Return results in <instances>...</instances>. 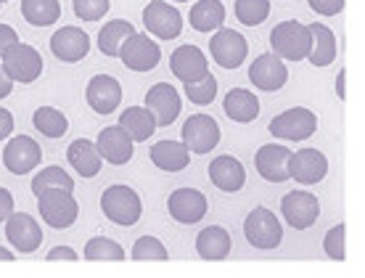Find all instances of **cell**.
I'll return each mask as SVG.
<instances>
[{"mask_svg":"<svg viewBox=\"0 0 365 278\" xmlns=\"http://www.w3.org/2000/svg\"><path fill=\"white\" fill-rule=\"evenodd\" d=\"M32 125H35V130H40L46 138H61V135H66V130H69L66 117L56 109V106H40V109L32 114Z\"/></svg>","mask_w":365,"mask_h":278,"instance_id":"cell-34","label":"cell"},{"mask_svg":"<svg viewBox=\"0 0 365 278\" xmlns=\"http://www.w3.org/2000/svg\"><path fill=\"white\" fill-rule=\"evenodd\" d=\"M101 210L117 225H135L143 215V204L140 196L130 188V185H109L103 196H101Z\"/></svg>","mask_w":365,"mask_h":278,"instance_id":"cell-1","label":"cell"},{"mask_svg":"<svg viewBox=\"0 0 365 278\" xmlns=\"http://www.w3.org/2000/svg\"><path fill=\"white\" fill-rule=\"evenodd\" d=\"M0 259H3V262H14V254H11L6 247H0Z\"/></svg>","mask_w":365,"mask_h":278,"instance_id":"cell-48","label":"cell"},{"mask_svg":"<svg viewBox=\"0 0 365 278\" xmlns=\"http://www.w3.org/2000/svg\"><path fill=\"white\" fill-rule=\"evenodd\" d=\"M6 239L16 252L29 254L43 244V231L35 222V217H29L27 212H11L6 220Z\"/></svg>","mask_w":365,"mask_h":278,"instance_id":"cell-13","label":"cell"},{"mask_svg":"<svg viewBox=\"0 0 365 278\" xmlns=\"http://www.w3.org/2000/svg\"><path fill=\"white\" fill-rule=\"evenodd\" d=\"M119 128L125 130L130 138H133V143H140V140H148L151 135H154L156 120L146 106H130V109L122 111V117H119Z\"/></svg>","mask_w":365,"mask_h":278,"instance_id":"cell-27","label":"cell"},{"mask_svg":"<svg viewBox=\"0 0 365 278\" xmlns=\"http://www.w3.org/2000/svg\"><path fill=\"white\" fill-rule=\"evenodd\" d=\"M21 14L32 27H51L61 19L58 0H21Z\"/></svg>","mask_w":365,"mask_h":278,"instance_id":"cell-32","label":"cell"},{"mask_svg":"<svg viewBox=\"0 0 365 278\" xmlns=\"http://www.w3.org/2000/svg\"><path fill=\"white\" fill-rule=\"evenodd\" d=\"M178 3H188V0H178Z\"/></svg>","mask_w":365,"mask_h":278,"instance_id":"cell-49","label":"cell"},{"mask_svg":"<svg viewBox=\"0 0 365 278\" xmlns=\"http://www.w3.org/2000/svg\"><path fill=\"white\" fill-rule=\"evenodd\" d=\"M188 21L196 32H215L225 21V6L220 0H199L191 9Z\"/></svg>","mask_w":365,"mask_h":278,"instance_id":"cell-30","label":"cell"},{"mask_svg":"<svg viewBox=\"0 0 365 278\" xmlns=\"http://www.w3.org/2000/svg\"><path fill=\"white\" fill-rule=\"evenodd\" d=\"M19 43V35L14 32V27H9V24H0V56L6 53L11 46H16Z\"/></svg>","mask_w":365,"mask_h":278,"instance_id":"cell-42","label":"cell"},{"mask_svg":"<svg viewBox=\"0 0 365 278\" xmlns=\"http://www.w3.org/2000/svg\"><path fill=\"white\" fill-rule=\"evenodd\" d=\"M117 58H122V64L133 69V72H151L159 64L162 51L146 32H135V35L128 37V43L122 46Z\"/></svg>","mask_w":365,"mask_h":278,"instance_id":"cell-8","label":"cell"},{"mask_svg":"<svg viewBox=\"0 0 365 278\" xmlns=\"http://www.w3.org/2000/svg\"><path fill=\"white\" fill-rule=\"evenodd\" d=\"M83 257L91 259V262H101V259H114V262H122V259H125V249L119 247L117 241L98 236V239H91L88 244H85Z\"/></svg>","mask_w":365,"mask_h":278,"instance_id":"cell-35","label":"cell"},{"mask_svg":"<svg viewBox=\"0 0 365 278\" xmlns=\"http://www.w3.org/2000/svg\"><path fill=\"white\" fill-rule=\"evenodd\" d=\"M135 35V29L130 21L125 19H114L109 24H103V29L98 32V48L103 56H111V58H117L122 46L128 43V37Z\"/></svg>","mask_w":365,"mask_h":278,"instance_id":"cell-31","label":"cell"},{"mask_svg":"<svg viewBox=\"0 0 365 278\" xmlns=\"http://www.w3.org/2000/svg\"><path fill=\"white\" fill-rule=\"evenodd\" d=\"M210 177L220 191L236 194V191H241V185L247 183V170H244V165L236 157H217L212 159Z\"/></svg>","mask_w":365,"mask_h":278,"instance_id":"cell-23","label":"cell"},{"mask_svg":"<svg viewBox=\"0 0 365 278\" xmlns=\"http://www.w3.org/2000/svg\"><path fill=\"white\" fill-rule=\"evenodd\" d=\"M143 24L151 35L159 40H175L182 32V16L180 11L165 3V0H151L143 11Z\"/></svg>","mask_w":365,"mask_h":278,"instance_id":"cell-12","label":"cell"},{"mask_svg":"<svg viewBox=\"0 0 365 278\" xmlns=\"http://www.w3.org/2000/svg\"><path fill=\"white\" fill-rule=\"evenodd\" d=\"M48 262H58V259H69V262H77L80 259V254L72 249V247H53L51 249V254H48Z\"/></svg>","mask_w":365,"mask_h":278,"instance_id":"cell-43","label":"cell"},{"mask_svg":"<svg viewBox=\"0 0 365 278\" xmlns=\"http://www.w3.org/2000/svg\"><path fill=\"white\" fill-rule=\"evenodd\" d=\"M66 159L83 177H96L101 173V154L93 140L77 138L66 148Z\"/></svg>","mask_w":365,"mask_h":278,"instance_id":"cell-28","label":"cell"},{"mask_svg":"<svg viewBox=\"0 0 365 278\" xmlns=\"http://www.w3.org/2000/svg\"><path fill=\"white\" fill-rule=\"evenodd\" d=\"M72 6L77 19H83V21H98L111 9L109 0H72Z\"/></svg>","mask_w":365,"mask_h":278,"instance_id":"cell-40","label":"cell"},{"mask_svg":"<svg viewBox=\"0 0 365 278\" xmlns=\"http://www.w3.org/2000/svg\"><path fill=\"white\" fill-rule=\"evenodd\" d=\"M220 143V125L210 114H193L182 125V146L193 154H210Z\"/></svg>","mask_w":365,"mask_h":278,"instance_id":"cell-9","label":"cell"},{"mask_svg":"<svg viewBox=\"0 0 365 278\" xmlns=\"http://www.w3.org/2000/svg\"><path fill=\"white\" fill-rule=\"evenodd\" d=\"M11 91H14V83H11L9 74L3 72V66H0V98H6V96H11Z\"/></svg>","mask_w":365,"mask_h":278,"instance_id":"cell-46","label":"cell"},{"mask_svg":"<svg viewBox=\"0 0 365 278\" xmlns=\"http://www.w3.org/2000/svg\"><path fill=\"white\" fill-rule=\"evenodd\" d=\"M210 51H212V58L222 69H238V66L244 64V58H247L249 46H247V37L241 35V32L220 27L215 32V37H212Z\"/></svg>","mask_w":365,"mask_h":278,"instance_id":"cell-11","label":"cell"},{"mask_svg":"<svg viewBox=\"0 0 365 278\" xmlns=\"http://www.w3.org/2000/svg\"><path fill=\"white\" fill-rule=\"evenodd\" d=\"M222 111L228 114V120L233 122H252L257 120V114H259V101H257L255 93L244 91V88H233V91L225 96V101H222Z\"/></svg>","mask_w":365,"mask_h":278,"instance_id":"cell-29","label":"cell"},{"mask_svg":"<svg viewBox=\"0 0 365 278\" xmlns=\"http://www.w3.org/2000/svg\"><path fill=\"white\" fill-rule=\"evenodd\" d=\"M344 85H347V69H341V72H339V80H336V96L341 98V101L347 98V88H344Z\"/></svg>","mask_w":365,"mask_h":278,"instance_id":"cell-47","label":"cell"},{"mask_svg":"<svg viewBox=\"0 0 365 278\" xmlns=\"http://www.w3.org/2000/svg\"><path fill=\"white\" fill-rule=\"evenodd\" d=\"M3 58V72L9 74L11 83H35L37 77L43 74V56L37 53L35 48L27 46V43H16L11 46L6 53L0 56Z\"/></svg>","mask_w":365,"mask_h":278,"instance_id":"cell-2","label":"cell"},{"mask_svg":"<svg viewBox=\"0 0 365 278\" xmlns=\"http://www.w3.org/2000/svg\"><path fill=\"white\" fill-rule=\"evenodd\" d=\"M51 51L64 64L83 61L85 56H88V51H91V37L80 27H61L51 37Z\"/></svg>","mask_w":365,"mask_h":278,"instance_id":"cell-17","label":"cell"},{"mask_svg":"<svg viewBox=\"0 0 365 278\" xmlns=\"http://www.w3.org/2000/svg\"><path fill=\"white\" fill-rule=\"evenodd\" d=\"M329 173V159L320 154L318 148H299L289 159V177H294L302 185L320 183Z\"/></svg>","mask_w":365,"mask_h":278,"instance_id":"cell-14","label":"cell"},{"mask_svg":"<svg viewBox=\"0 0 365 278\" xmlns=\"http://www.w3.org/2000/svg\"><path fill=\"white\" fill-rule=\"evenodd\" d=\"M267 130L281 140H307L318 130V117L310 109H286L270 120Z\"/></svg>","mask_w":365,"mask_h":278,"instance_id":"cell-5","label":"cell"},{"mask_svg":"<svg viewBox=\"0 0 365 278\" xmlns=\"http://www.w3.org/2000/svg\"><path fill=\"white\" fill-rule=\"evenodd\" d=\"M0 6H3V0H0Z\"/></svg>","mask_w":365,"mask_h":278,"instance_id":"cell-50","label":"cell"},{"mask_svg":"<svg viewBox=\"0 0 365 278\" xmlns=\"http://www.w3.org/2000/svg\"><path fill=\"white\" fill-rule=\"evenodd\" d=\"M3 3H6V0H3Z\"/></svg>","mask_w":365,"mask_h":278,"instance_id":"cell-51","label":"cell"},{"mask_svg":"<svg viewBox=\"0 0 365 278\" xmlns=\"http://www.w3.org/2000/svg\"><path fill=\"white\" fill-rule=\"evenodd\" d=\"M230 247H233L230 233L225 228H220V225H210V228H204L196 236V252L204 259H212V262H220V259L228 257Z\"/></svg>","mask_w":365,"mask_h":278,"instance_id":"cell-26","label":"cell"},{"mask_svg":"<svg viewBox=\"0 0 365 278\" xmlns=\"http://www.w3.org/2000/svg\"><path fill=\"white\" fill-rule=\"evenodd\" d=\"M11 130H14V117H11V111L0 109V140L9 138Z\"/></svg>","mask_w":365,"mask_h":278,"instance_id":"cell-45","label":"cell"},{"mask_svg":"<svg viewBox=\"0 0 365 278\" xmlns=\"http://www.w3.org/2000/svg\"><path fill=\"white\" fill-rule=\"evenodd\" d=\"M344 233H347V225L339 222V225L329 228L326 239H323V249H326V254H329L331 259H336V262H341V259L347 257V241H344Z\"/></svg>","mask_w":365,"mask_h":278,"instance_id":"cell-39","label":"cell"},{"mask_svg":"<svg viewBox=\"0 0 365 278\" xmlns=\"http://www.w3.org/2000/svg\"><path fill=\"white\" fill-rule=\"evenodd\" d=\"M170 69L180 80L182 85L196 83L204 74H210V64H207V56L201 53V48L196 46H180L170 56Z\"/></svg>","mask_w":365,"mask_h":278,"instance_id":"cell-19","label":"cell"},{"mask_svg":"<svg viewBox=\"0 0 365 278\" xmlns=\"http://www.w3.org/2000/svg\"><path fill=\"white\" fill-rule=\"evenodd\" d=\"M133 146H135L133 138L119 125L103 128L98 133V140H96L101 159H106L109 165H128L130 159H133Z\"/></svg>","mask_w":365,"mask_h":278,"instance_id":"cell-20","label":"cell"},{"mask_svg":"<svg viewBox=\"0 0 365 278\" xmlns=\"http://www.w3.org/2000/svg\"><path fill=\"white\" fill-rule=\"evenodd\" d=\"M249 80H252V85H257L259 91L275 93L286 85L289 69L283 64V58H278L275 53H262V56H257L252 69H249Z\"/></svg>","mask_w":365,"mask_h":278,"instance_id":"cell-16","label":"cell"},{"mask_svg":"<svg viewBox=\"0 0 365 278\" xmlns=\"http://www.w3.org/2000/svg\"><path fill=\"white\" fill-rule=\"evenodd\" d=\"M146 109L154 114L156 128H167L178 120L180 114V96L173 85L167 83H156L151 91L146 93Z\"/></svg>","mask_w":365,"mask_h":278,"instance_id":"cell-18","label":"cell"},{"mask_svg":"<svg viewBox=\"0 0 365 278\" xmlns=\"http://www.w3.org/2000/svg\"><path fill=\"white\" fill-rule=\"evenodd\" d=\"M207 196L196 191V188H178L167 199V210L173 215V220L182 222V225H193L207 215Z\"/></svg>","mask_w":365,"mask_h":278,"instance_id":"cell-15","label":"cell"},{"mask_svg":"<svg viewBox=\"0 0 365 278\" xmlns=\"http://www.w3.org/2000/svg\"><path fill=\"white\" fill-rule=\"evenodd\" d=\"M40 159H43V148L37 146V140L29 138V135H16V138H11L6 143V148H3V165L14 175H27V173H32L40 165Z\"/></svg>","mask_w":365,"mask_h":278,"instance_id":"cell-10","label":"cell"},{"mask_svg":"<svg viewBox=\"0 0 365 278\" xmlns=\"http://www.w3.org/2000/svg\"><path fill=\"white\" fill-rule=\"evenodd\" d=\"M133 259L143 262V259H159V262H167L170 254H167V247L154 236H140V239L133 244Z\"/></svg>","mask_w":365,"mask_h":278,"instance_id":"cell-37","label":"cell"},{"mask_svg":"<svg viewBox=\"0 0 365 278\" xmlns=\"http://www.w3.org/2000/svg\"><path fill=\"white\" fill-rule=\"evenodd\" d=\"M270 46L278 58L286 61H302L310 51V32L299 21H281L270 32Z\"/></svg>","mask_w":365,"mask_h":278,"instance_id":"cell-3","label":"cell"},{"mask_svg":"<svg viewBox=\"0 0 365 278\" xmlns=\"http://www.w3.org/2000/svg\"><path fill=\"white\" fill-rule=\"evenodd\" d=\"M244 236L257 249H275L283 239L281 220L270 210H265V207H257L244 220Z\"/></svg>","mask_w":365,"mask_h":278,"instance_id":"cell-4","label":"cell"},{"mask_svg":"<svg viewBox=\"0 0 365 278\" xmlns=\"http://www.w3.org/2000/svg\"><path fill=\"white\" fill-rule=\"evenodd\" d=\"M11 212H14V196H11V191L0 188V222L9 220Z\"/></svg>","mask_w":365,"mask_h":278,"instance_id":"cell-44","label":"cell"},{"mask_svg":"<svg viewBox=\"0 0 365 278\" xmlns=\"http://www.w3.org/2000/svg\"><path fill=\"white\" fill-rule=\"evenodd\" d=\"M185 96H188V101L199 103V106H207V103H212L215 96H217V80H215L212 74H204L201 80L185 85Z\"/></svg>","mask_w":365,"mask_h":278,"instance_id":"cell-38","label":"cell"},{"mask_svg":"<svg viewBox=\"0 0 365 278\" xmlns=\"http://www.w3.org/2000/svg\"><path fill=\"white\" fill-rule=\"evenodd\" d=\"M307 3H310V9L315 14H320V16H336V14L344 11L347 0H307Z\"/></svg>","mask_w":365,"mask_h":278,"instance_id":"cell-41","label":"cell"},{"mask_svg":"<svg viewBox=\"0 0 365 278\" xmlns=\"http://www.w3.org/2000/svg\"><path fill=\"white\" fill-rule=\"evenodd\" d=\"M151 162L165 173H180L191 162V151L182 146V140H159L151 148Z\"/></svg>","mask_w":365,"mask_h":278,"instance_id":"cell-25","label":"cell"},{"mask_svg":"<svg viewBox=\"0 0 365 278\" xmlns=\"http://www.w3.org/2000/svg\"><path fill=\"white\" fill-rule=\"evenodd\" d=\"M270 14V0H236V16L247 27H259Z\"/></svg>","mask_w":365,"mask_h":278,"instance_id":"cell-36","label":"cell"},{"mask_svg":"<svg viewBox=\"0 0 365 278\" xmlns=\"http://www.w3.org/2000/svg\"><path fill=\"white\" fill-rule=\"evenodd\" d=\"M307 32H310V51H307L304 58L312 66L331 64L336 58V37H334V32L326 24H320V21H312Z\"/></svg>","mask_w":365,"mask_h":278,"instance_id":"cell-24","label":"cell"},{"mask_svg":"<svg viewBox=\"0 0 365 278\" xmlns=\"http://www.w3.org/2000/svg\"><path fill=\"white\" fill-rule=\"evenodd\" d=\"M289 159H292V151L286 146L267 143L257 151L255 157L257 173L270 183H283V180H289Z\"/></svg>","mask_w":365,"mask_h":278,"instance_id":"cell-21","label":"cell"},{"mask_svg":"<svg viewBox=\"0 0 365 278\" xmlns=\"http://www.w3.org/2000/svg\"><path fill=\"white\" fill-rule=\"evenodd\" d=\"M37 207H40V217L51 228H69L80 215V204L74 202L72 191H58V188L37 196Z\"/></svg>","mask_w":365,"mask_h":278,"instance_id":"cell-6","label":"cell"},{"mask_svg":"<svg viewBox=\"0 0 365 278\" xmlns=\"http://www.w3.org/2000/svg\"><path fill=\"white\" fill-rule=\"evenodd\" d=\"M88 103L96 114H111L122 103V85L111 74H96L88 83Z\"/></svg>","mask_w":365,"mask_h":278,"instance_id":"cell-22","label":"cell"},{"mask_svg":"<svg viewBox=\"0 0 365 278\" xmlns=\"http://www.w3.org/2000/svg\"><path fill=\"white\" fill-rule=\"evenodd\" d=\"M74 191V180L72 175L61 170V167H46V170H40L35 177H32V194L40 196L46 194V191Z\"/></svg>","mask_w":365,"mask_h":278,"instance_id":"cell-33","label":"cell"},{"mask_svg":"<svg viewBox=\"0 0 365 278\" xmlns=\"http://www.w3.org/2000/svg\"><path fill=\"white\" fill-rule=\"evenodd\" d=\"M283 220L289 222L297 231H307L312 228L320 217V202L318 196L310 191H292V194L283 196L281 202Z\"/></svg>","mask_w":365,"mask_h":278,"instance_id":"cell-7","label":"cell"}]
</instances>
